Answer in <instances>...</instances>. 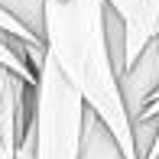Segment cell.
Returning a JSON list of instances; mask_svg holds the SVG:
<instances>
[{"instance_id":"obj_1","label":"cell","mask_w":159,"mask_h":159,"mask_svg":"<svg viewBox=\"0 0 159 159\" xmlns=\"http://www.w3.org/2000/svg\"><path fill=\"white\" fill-rule=\"evenodd\" d=\"M46 7V46L59 71L78 88L88 111H94L127 159H136L133 124L120 98L117 68L107 46V0H42Z\"/></svg>"},{"instance_id":"obj_2","label":"cell","mask_w":159,"mask_h":159,"mask_svg":"<svg viewBox=\"0 0 159 159\" xmlns=\"http://www.w3.org/2000/svg\"><path fill=\"white\" fill-rule=\"evenodd\" d=\"M84 98L49 55L36 71V159H78L84 133Z\"/></svg>"},{"instance_id":"obj_3","label":"cell","mask_w":159,"mask_h":159,"mask_svg":"<svg viewBox=\"0 0 159 159\" xmlns=\"http://www.w3.org/2000/svg\"><path fill=\"white\" fill-rule=\"evenodd\" d=\"M117 81H120V98H124V107L130 114V124H133L159 91V33L143 46V52L130 62V68Z\"/></svg>"},{"instance_id":"obj_4","label":"cell","mask_w":159,"mask_h":159,"mask_svg":"<svg viewBox=\"0 0 159 159\" xmlns=\"http://www.w3.org/2000/svg\"><path fill=\"white\" fill-rule=\"evenodd\" d=\"M107 7L124 20V30H127V59H124V71H127L130 62L143 52V46L156 36L159 0H107Z\"/></svg>"},{"instance_id":"obj_5","label":"cell","mask_w":159,"mask_h":159,"mask_svg":"<svg viewBox=\"0 0 159 159\" xmlns=\"http://www.w3.org/2000/svg\"><path fill=\"white\" fill-rule=\"evenodd\" d=\"M78 159H127L120 143L114 140V133L94 111H84V133H81V156Z\"/></svg>"},{"instance_id":"obj_6","label":"cell","mask_w":159,"mask_h":159,"mask_svg":"<svg viewBox=\"0 0 159 159\" xmlns=\"http://www.w3.org/2000/svg\"><path fill=\"white\" fill-rule=\"evenodd\" d=\"M0 7L7 13H13L36 39L46 42V7H42V0H0Z\"/></svg>"},{"instance_id":"obj_7","label":"cell","mask_w":159,"mask_h":159,"mask_svg":"<svg viewBox=\"0 0 159 159\" xmlns=\"http://www.w3.org/2000/svg\"><path fill=\"white\" fill-rule=\"evenodd\" d=\"M0 65H3V68H10V71H16V75L23 78V81L36 84V71H33V68H30V65H26L23 59H20V55L13 52V49H7L3 42H0Z\"/></svg>"},{"instance_id":"obj_8","label":"cell","mask_w":159,"mask_h":159,"mask_svg":"<svg viewBox=\"0 0 159 159\" xmlns=\"http://www.w3.org/2000/svg\"><path fill=\"white\" fill-rule=\"evenodd\" d=\"M0 159H13V156H10V153H3V149H0Z\"/></svg>"}]
</instances>
